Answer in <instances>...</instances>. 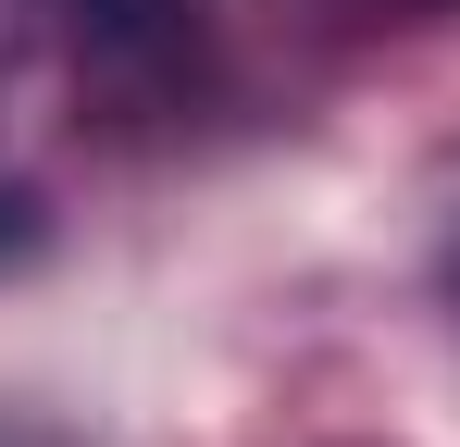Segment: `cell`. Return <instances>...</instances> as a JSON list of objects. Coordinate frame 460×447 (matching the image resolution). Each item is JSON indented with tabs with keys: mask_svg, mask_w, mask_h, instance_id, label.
Wrapping results in <instances>:
<instances>
[{
	"mask_svg": "<svg viewBox=\"0 0 460 447\" xmlns=\"http://www.w3.org/2000/svg\"><path fill=\"white\" fill-rule=\"evenodd\" d=\"M25 25L75 63V87L125 112L187 100V74H199V0H25Z\"/></svg>",
	"mask_w": 460,
	"mask_h": 447,
	"instance_id": "obj_1",
	"label": "cell"
},
{
	"mask_svg": "<svg viewBox=\"0 0 460 447\" xmlns=\"http://www.w3.org/2000/svg\"><path fill=\"white\" fill-rule=\"evenodd\" d=\"M13 38H38V25H25V0H0V50H13Z\"/></svg>",
	"mask_w": 460,
	"mask_h": 447,
	"instance_id": "obj_2",
	"label": "cell"
}]
</instances>
